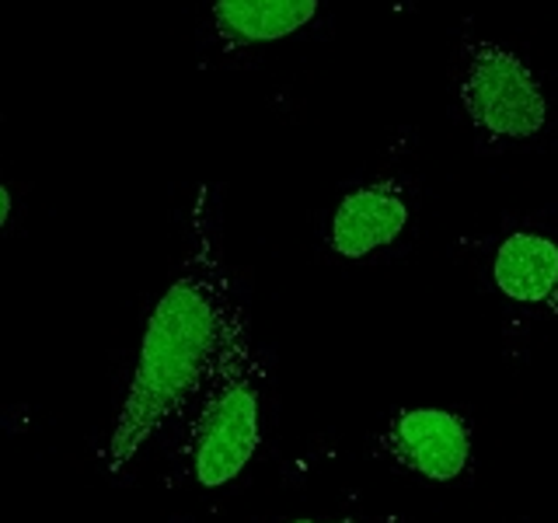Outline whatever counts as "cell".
I'll use <instances>...</instances> for the list:
<instances>
[{
  "label": "cell",
  "instance_id": "8",
  "mask_svg": "<svg viewBox=\"0 0 558 523\" xmlns=\"http://www.w3.org/2000/svg\"><path fill=\"white\" fill-rule=\"evenodd\" d=\"M11 209H14V199H11V188L0 185V227L11 220Z\"/></svg>",
  "mask_w": 558,
  "mask_h": 523
},
{
  "label": "cell",
  "instance_id": "6",
  "mask_svg": "<svg viewBox=\"0 0 558 523\" xmlns=\"http://www.w3.org/2000/svg\"><path fill=\"white\" fill-rule=\"evenodd\" d=\"M493 287L517 307L558 318V238L537 227L502 234L493 252Z\"/></svg>",
  "mask_w": 558,
  "mask_h": 523
},
{
  "label": "cell",
  "instance_id": "1",
  "mask_svg": "<svg viewBox=\"0 0 558 523\" xmlns=\"http://www.w3.org/2000/svg\"><path fill=\"white\" fill-rule=\"evenodd\" d=\"M234 287L227 279L209 185H199L189 217L182 266L157 301L140 342L130 391L101 450L105 475H122L154 436L185 418L220 349Z\"/></svg>",
  "mask_w": 558,
  "mask_h": 523
},
{
  "label": "cell",
  "instance_id": "3",
  "mask_svg": "<svg viewBox=\"0 0 558 523\" xmlns=\"http://www.w3.org/2000/svg\"><path fill=\"white\" fill-rule=\"evenodd\" d=\"M458 109L485 147H527L551 130V95L541 70L520 49L482 32L461 35Z\"/></svg>",
  "mask_w": 558,
  "mask_h": 523
},
{
  "label": "cell",
  "instance_id": "4",
  "mask_svg": "<svg viewBox=\"0 0 558 523\" xmlns=\"http://www.w3.org/2000/svg\"><path fill=\"white\" fill-rule=\"evenodd\" d=\"M374 458L426 482H458L475 464L471 423L453 409H398L374 436Z\"/></svg>",
  "mask_w": 558,
  "mask_h": 523
},
{
  "label": "cell",
  "instance_id": "7",
  "mask_svg": "<svg viewBox=\"0 0 558 523\" xmlns=\"http://www.w3.org/2000/svg\"><path fill=\"white\" fill-rule=\"evenodd\" d=\"M322 0H214L209 25L220 52L283 42L318 22Z\"/></svg>",
  "mask_w": 558,
  "mask_h": 523
},
{
  "label": "cell",
  "instance_id": "2",
  "mask_svg": "<svg viewBox=\"0 0 558 523\" xmlns=\"http://www.w3.org/2000/svg\"><path fill=\"white\" fill-rule=\"evenodd\" d=\"M262 391L266 366L255 353L248 314L234 301L203 391L185 412V461L196 485L220 488L252 464L262 447Z\"/></svg>",
  "mask_w": 558,
  "mask_h": 523
},
{
  "label": "cell",
  "instance_id": "9",
  "mask_svg": "<svg viewBox=\"0 0 558 523\" xmlns=\"http://www.w3.org/2000/svg\"><path fill=\"white\" fill-rule=\"evenodd\" d=\"M287 523H363V520H353V516H339V520H311V516H296V520H287Z\"/></svg>",
  "mask_w": 558,
  "mask_h": 523
},
{
  "label": "cell",
  "instance_id": "5",
  "mask_svg": "<svg viewBox=\"0 0 558 523\" xmlns=\"http://www.w3.org/2000/svg\"><path fill=\"white\" fill-rule=\"evenodd\" d=\"M415 203L405 174L388 171L349 188L331 209L328 252L345 262H366L391 252L412 231Z\"/></svg>",
  "mask_w": 558,
  "mask_h": 523
}]
</instances>
